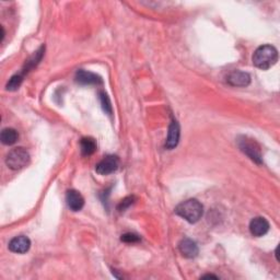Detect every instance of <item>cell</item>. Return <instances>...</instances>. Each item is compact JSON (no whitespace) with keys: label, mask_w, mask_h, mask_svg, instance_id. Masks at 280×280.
<instances>
[{"label":"cell","mask_w":280,"mask_h":280,"mask_svg":"<svg viewBox=\"0 0 280 280\" xmlns=\"http://www.w3.org/2000/svg\"><path fill=\"white\" fill-rule=\"evenodd\" d=\"M179 136H181L179 125L175 119H172V122L169 126V132H168V138H166V142H165V148L169 150L174 149L178 145Z\"/></svg>","instance_id":"ba28073f"},{"label":"cell","mask_w":280,"mask_h":280,"mask_svg":"<svg viewBox=\"0 0 280 280\" xmlns=\"http://www.w3.org/2000/svg\"><path fill=\"white\" fill-rule=\"evenodd\" d=\"M239 148L241 149L243 153H245L252 161H254L257 164H262L263 158H262V152L261 148L256 142L253 139H250L248 137H241L238 140Z\"/></svg>","instance_id":"277c9868"},{"label":"cell","mask_w":280,"mask_h":280,"mask_svg":"<svg viewBox=\"0 0 280 280\" xmlns=\"http://www.w3.org/2000/svg\"><path fill=\"white\" fill-rule=\"evenodd\" d=\"M134 202H135V197H134V196L126 197V198L123 199V201H122L121 203H119L117 209H118L119 211H125L126 209H127V208L129 207L130 205L134 204Z\"/></svg>","instance_id":"e0dca14e"},{"label":"cell","mask_w":280,"mask_h":280,"mask_svg":"<svg viewBox=\"0 0 280 280\" xmlns=\"http://www.w3.org/2000/svg\"><path fill=\"white\" fill-rule=\"evenodd\" d=\"M80 146H81V152L85 157H89L93 155L97 151V142L91 137H84L80 142Z\"/></svg>","instance_id":"4fadbf2b"},{"label":"cell","mask_w":280,"mask_h":280,"mask_svg":"<svg viewBox=\"0 0 280 280\" xmlns=\"http://www.w3.org/2000/svg\"><path fill=\"white\" fill-rule=\"evenodd\" d=\"M23 79H24V77L22 75H20V73H17V75L12 76L8 81V83H7V85H6L7 90H9V91L18 90L20 88V85L22 84Z\"/></svg>","instance_id":"9a60e30c"},{"label":"cell","mask_w":280,"mask_h":280,"mask_svg":"<svg viewBox=\"0 0 280 280\" xmlns=\"http://www.w3.org/2000/svg\"><path fill=\"white\" fill-rule=\"evenodd\" d=\"M175 213L190 223H196L204 215V207L197 199H189L177 205Z\"/></svg>","instance_id":"7a4b0ae2"},{"label":"cell","mask_w":280,"mask_h":280,"mask_svg":"<svg viewBox=\"0 0 280 280\" xmlns=\"http://www.w3.org/2000/svg\"><path fill=\"white\" fill-rule=\"evenodd\" d=\"M119 165V160L116 156H106L97 165L96 171L100 175H109L114 173Z\"/></svg>","instance_id":"5b68a950"},{"label":"cell","mask_w":280,"mask_h":280,"mask_svg":"<svg viewBox=\"0 0 280 280\" xmlns=\"http://www.w3.org/2000/svg\"><path fill=\"white\" fill-rule=\"evenodd\" d=\"M31 248V241L28 237L19 236L9 242V250L17 254H24Z\"/></svg>","instance_id":"8992f818"},{"label":"cell","mask_w":280,"mask_h":280,"mask_svg":"<svg viewBox=\"0 0 280 280\" xmlns=\"http://www.w3.org/2000/svg\"><path fill=\"white\" fill-rule=\"evenodd\" d=\"M178 250L186 258H195L198 255V245L191 239H183L178 243Z\"/></svg>","instance_id":"7c38bea8"},{"label":"cell","mask_w":280,"mask_h":280,"mask_svg":"<svg viewBox=\"0 0 280 280\" xmlns=\"http://www.w3.org/2000/svg\"><path fill=\"white\" fill-rule=\"evenodd\" d=\"M250 231L254 237H263L269 231V222L263 217H256L250 222Z\"/></svg>","instance_id":"30bf717a"},{"label":"cell","mask_w":280,"mask_h":280,"mask_svg":"<svg viewBox=\"0 0 280 280\" xmlns=\"http://www.w3.org/2000/svg\"><path fill=\"white\" fill-rule=\"evenodd\" d=\"M100 101H101V104H102V108L104 110L105 113H108L109 115H112V105H111V101H110V98L108 97V95H106L105 92L101 91L100 92Z\"/></svg>","instance_id":"2e32d148"},{"label":"cell","mask_w":280,"mask_h":280,"mask_svg":"<svg viewBox=\"0 0 280 280\" xmlns=\"http://www.w3.org/2000/svg\"><path fill=\"white\" fill-rule=\"evenodd\" d=\"M122 241L125 243H137L140 241V238L134 233H126V235L122 236Z\"/></svg>","instance_id":"ac0fdd59"},{"label":"cell","mask_w":280,"mask_h":280,"mask_svg":"<svg viewBox=\"0 0 280 280\" xmlns=\"http://www.w3.org/2000/svg\"><path fill=\"white\" fill-rule=\"evenodd\" d=\"M30 161V155L26 149L22 147H18V148L12 149L8 156L6 158V164L11 170H21L24 166L28 165Z\"/></svg>","instance_id":"3957f363"},{"label":"cell","mask_w":280,"mask_h":280,"mask_svg":"<svg viewBox=\"0 0 280 280\" xmlns=\"http://www.w3.org/2000/svg\"><path fill=\"white\" fill-rule=\"evenodd\" d=\"M76 81L79 84L82 85H91V84H102L103 80L102 78L96 75V73L86 71L83 69H80L76 72Z\"/></svg>","instance_id":"52a82bcc"},{"label":"cell","mask_w":280,"mask_h":280,"mask_svg":"<svg viewBox=\"0 0 280 280\" xmlns=\"http://www.w3.org/2000/svg\"><path fill=\"white\" fill-rule=\"evenodd\" d=\"M226 82L232 86H248L251 83V76L248 72L235 70L226 78Z\"/></svg>","instance_id":"9c48e42d"},{"label":"cell","mask_w":280,"mask_h":280,"mask_svg":"<svg viewBox=\"0 0 280 280\" xmlns=\"http://www.w3.org/2000/svg\"><path fill=\"white\" fill-rule=\"evenodd\" d=\"M202 278H203V279H205V278H215V279H218L217 276H213V275H205V276H203Z\"/></svg>","instance_id":"d6986e66"},{"label":"cell","mask_w":280,"mask_h":280,"mask_svg":"<svg viewBox=\"0 0 280 280\" xmlns=\"http://www.w3.org/2000/svg\"><path fill=\"white\" fill-rule=\"evenodd\" d=\"M19 138L18 131L13 128H5L2 131V135H0V139H2V143L7 146H11L17 143Z\"/></svg>","instance_id":"5bb4252c"},{"label":"cell","mask_w":280,"mask_h":280,"mask_svg":"<svg viewBox=\"0 0 280 280\" xmlns=\"http://www.w3.org/2000/svg\"><path fill=\"white\" fill-rule=\"evenodd\" d=\"M278 61V52L271 45H262L253 55V64L262 70H267L276 65Z\"/></svg>","instance_id":"6da1fadb"},{"label":"cell","mask_w":280,"mask_h":280,"mask_svg":"<svg viewBox=\"0 0 280 280\" xmlns=\"http://www.w3.org/2000/svg\"><path fill=\"white\" fill-rule=\"evenodd\" d=\"M66 203L68 208L72 211H80L84 206V199L78 191L70 190L66 194Z\"/></svg>","instance_id":"8fae6325"}]
</instances>
